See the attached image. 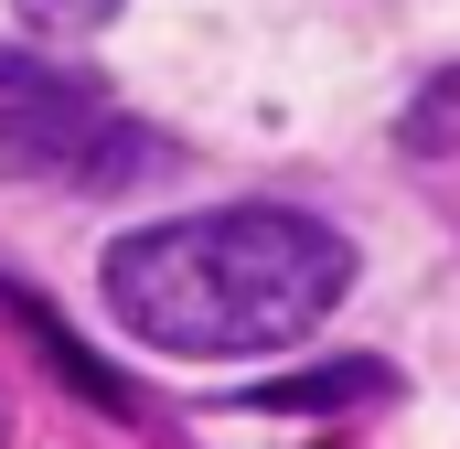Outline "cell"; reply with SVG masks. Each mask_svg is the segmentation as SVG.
<instances>
[{
	"label": "cell",
	"instance_id": "1",
	"mask_svg": "<svg viewBox=\"0 0 460 449\" xmlns=\"http://www.w3.org/2000/svg\"><path fill=\"white\" fill-rule=\"evenodd\" d=\"M353 289V246L289 204H235V215L139 224L108 246V311L161 353L235 364L322 332L332 300Z\"/></svg>",
	"mask_w": 460,
	"mask_h": 449
},
{
	"label": "cell",
	"instance_id": "2",
	"mask_svg": "<svg viewBox=\"0 0 460 449\" xmlns=\"http://www.w3.org/2000/svg\"><path fill=\"white\" fill-rule=\"evenodd\" d=\"M161 161L150 128L108 118L75 75H32V86H0V172H32V182H75V193H118Z\"/></svg>",
	"mask_w": 460,
	"mask_h": 449
},
{
	"label": "cell",
	"instance_id": "3",
	"mask_svg": "<svg viewBox=\"0 0 460 449\" xmlns=\"http://www.w3.org/2000/svg\"><path fill=\"white\" fill-rule=\"evenodd\" d=\"M0 311H11L22 332L43 342V364H54V374H65V385H75L86 407H128V385H118V374H108V364H97V353H86V342H75V332H65V321H54V311H43L32 289H0Z\"/></svg>",
	"mask_w": 460,
	"mask_h": 449
},
{
	"label": "cell",
	"instance_id": "4",
	"mask_svg": "<svg viewBox=\"0 0 460 449\" xmlns=\"http://www.w3.org/2000/svg\"><path fill=\"white\" fill-rule=\"evenodd\" d=\"M385 385H396L385 364H311V374L257 385V407H364V396H385Z\"/></svg>",
	"mask_w": 460,
	"mask_h": 449
},
{
	"label": "cell",
	"instance_id": "5",
	"mask_svg": "<svg viewBox=\"0 0 460 449\" xmlns=\"http://www.w3.org/2000/svg\"><path fill=\"white\" fill-rule=\"evenodd\" d=\"M407 150H429V161H450L460 150V65H439L418 97H407V128H396Z\"/></svg>",
	"mask_w": 460,
	"mask_h": 449
},
{
	"label": "cell",
	"instance_id": "6",
	"mask_svg": "<svg viewBox=\"0 0 460 449\" xmlns=\"http://www.w3.org/2000/svg\"><path fill=\"white\" fill-rule=\"evenodd\" d=\"M32 32H54V43H75V32H108L118 22V0H11Z\"/></svg>",
	"mask_w": 460,
	"mask_h": 449
}]
</instances>
